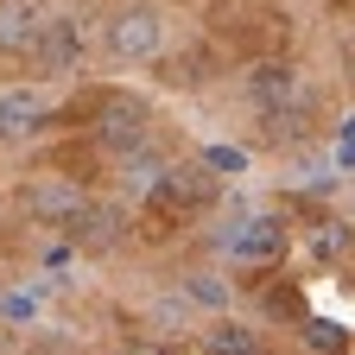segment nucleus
<instances>
[{
    "label": "nucleus",
    "mask_w": 355,
    "mask_h": 355,
    "mask_svg": "<svg viewBox=\"0 0 355 355\" xmlns=\"http://www.w3.org/2000/svg\"><path fill=\"white\" fill-rule=\"evenodd\" d=\"M108 51L121 64H153L165 51V13L159 7H127L108 19Z\"/></svg>",
    "instance_id": "1"
},
{
    "label": "nucleus",
    "mask_w": 355,
    "mask_h": 355,
    "mask_svg": "<svg viewBox=\"0 0 355 355\" xmlns=\"http://www.w3.org/2000/svg\"><path fill=\"white\" fill-rule=\"evenodd\" d=\"M209 197H216V171L209 165H165L159 184H153L159 209H203Z\"/></svg>",
    "instance_id": "2"
},
{
    "label": "nucleus",
    "mask_w": 355,
    "mask_h": 355,
    "mask_svg": "<svg viewBox=\"0 0 355 355\" xmlns=\"http://www.w3.org/2000/svg\"><path fill=\"white\" fill-rule=\"evenodd\" d=\"M96 140L108 146V153H140L146 146V108L140 102H127V96H114V102H102V114H96Z\"/></svg>",
    "instance_id": "3"
},
{
    "label": "nucleus",
    "mask_w": 355,
    "mask_h": 355,
    "mask_svg": "<svg viewBox=\"0 0 355 355\" xmlns=\"http://www.w3.org/2000/svg\"><path fill=\"white\" fill-rule=\"evenodd\" d=\"M83 203H89V197H83L76 178H32V184H26V209H32L38 222H58V229H64Z\"/></svg>",
    "instance_id": "4"
},
{
    "label": "nucleus",
    "mask_w": 355,
    "mask_h": 355,
    "mask_svg": "<svg viewBox=\"0 0 355 355\" xmlns=\"http://www.w3.org/2000/svg\"><path fill=\"white\" fill-rule=\"evenodd\" d=\"M76 51H83V44H76V26L70 19H51V26H38V38H32V70L38 76H64L70 64H76Z\"/></svg>",
    "instance_id": "5"
},
{
    "label": "nucleus",
    "mask_w": 355,
    "mask_h": 355,
    "mask_svg": "<svg viewBox=\"0 0 355 355\" xmlns=\"http://www.w3.org/2000/svg\"><path fill=\"white\" fill-rule=\"evenodd\" d=\"M222 248H229L235 260H273L286 248V222L279 216H254V222H241V229H229Z\"/></svg>",
    "instance_id": "6"
},
{
    "label": "nucleus",
    "mask_w": 355,
    "mask_h": 355,
    "mask_svg": "<svg viewBox=\"0 0 355 355\" xmlns=\"http://www.w3.org/2000/svg\"><path fill=\"white\" fill-rule=\"evenodd\" d=\"M44 121H51V108H44L38 89H7V96H0V140H26Z\"/></svg>",
    "instance_id": "7"
},
{
    "label": "nucleus",
    "mask_w": 355,
    "mask_h": 355,
    "mask_svg": "<svg viewBox=\"0 0 355 355\" xmlns=\"http://www.w3.org/2000/svg\"><path fill=\"white\" fill-rule=\"evenodd\" d=\"M64 229H70L76 248H114L121 241V203H83Z\"/></svg>",
    "instance_id": "8"
},
{
    "label": "nucleus",
    "mask_w": 355,
    "mask_h": 355,
    "mask_svg": "<svg viewBox=\"0 0 355 355\" xmlns=\"http://www.w3.org/2000/svg\"><path fill=\"white\" fill-rule=\"evenodd\" d=\"M248 96H254L266 114H279V108L298 96V70H292V64H260V70H248Z\"/></svg>",
    "instance_id": "9"
},
{
    "label": "nucleus",
    "mask_w": 355,
    "mask_h": 355,
    "mask_svg": "<svg viewBox=\"0 0 355 355\" xmlns=\"http://www.w3.org/2000/svg\"><path fill=\"white\" fill-rule=\"evenodd\" d=\"M209 355H260V336L248 324H216L209 330Z\"/></svg>",
    "instance_id": "10"
},
{
    "label": "nucleus",
    "mask_w": 355,
    "mask_h": 355,
    "mask_svg": "<svg viewBox=\"0 0 355 355\" xmlns=\"http://www.w3.org/2000/svg\"><path fill=\"white\" fill-rule=\"evenodd\" d=\"M203 165H209L216 178H241V171H248V153H241V146H209Z\"/></svg>",
    "instance_id": "11"
},
{
    "label": "nucleus",
    "mask_w": 355,
    "mask_h": 355,
    "mask_svg": "<svg viewBox=\"0 0 355 355\" xmlns=\"http://www.w3.org/2000/svg\"><path fill=\"white\" fill-rule=\"evenodd\" d=\"M184 292H191L197 304H209V311H222V304H229V292L216 286V273H191V279H184Z\"/></svg>",
    "instance_id": "12"
},
{
    "label": "nucleus",
    "mask_w": 355,
    "mask_h": 355,
    "mask_svg": "<svg viewBox=\"0 0 355 355\" xmlns=\"http://www.w3.org/2000/svg\"><path fill=\"white\" fill-rule=\"evenodd\" d=\"M0 311H7V318H38V292H13Z\"/></svg>",
    "instance_id": "13"
},
{
    "label": "nucleus",
    "mask_w": 355,
    "mask_h": 355,
    "mask_svg": "<svg viewBox=\"0 0 355 355\" xmlns=\"http://www.w3.org/2000/svg\"><path fill=\"white\" fill-rule=\"evenodd\" d=\"M121 355H178V349H171V343H159V336H133Z\"/></svg>",
    "instance_id": "14"
},
{
    "label": "nucleus",
    "mask_w": 355,
    "mask_h": 355,
    "mask_svg": "<svg viewBox=\"0 0 355 355\" xmlns=\"http://www.w3.org/2000/svg\"><path fill=\"white\" fill-rule=\"evenodd\" d=\"M318 248H324V254H343V248H349V229H343V222H330V229L318 235Z\"/></svg>",
    "instance_id": "15"
}]
</instances>
